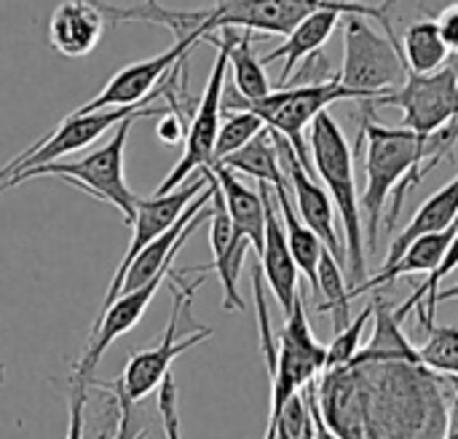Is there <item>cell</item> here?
<instances>
[{"mask_svg": "<svg viewBox=\"0 0 458 439\" xmlns=\"http://www.w3.org/2000/svg\"><path fill=\"white\" fill-rule=\"evenodd\" d=\"M344 99H357V97L341 86L338 75L325 83L276 89L268 97L255 99V102L242 99L233 86H225L223 89V113L244 110V113L258 115L266 123V129L282 134L293 145L301 164L311 172V153H309V142H306L303 131H306V126L314 123V118L319 113H325L333 102H344Z\"/></svg>", "mask_w": 458, "mask_h": 439, "instance_id": "5b68a950", "label": "cell"}, {"mask_svg": "<svg viewBox=\"0 0 458 439\" xmlns=\"http://www.w3.org/2000/svg\"><path fill=\"white\" fill-rule=\"evenodd\" d=\"M362 129L354 153L365 145V193L360 198V215H365L362 231L368 228V241L376 247L378 223L389 196L394 193L386 228L392 231L405 196L440 164L451 161L458 142V118L432 134H416L405 126H384L373 115L368 102H360Z\"/></svg>", "mask_w": 458, "mask_h": 439, "instance_id": "6da1fadb", "label": "cell"}, {"mask_svg": "<svg viewBox=\"0 0 458 439\" xmlns=\"http://www.w3.org/2000/svg\"><path fill=\"white\" fill-rule=\"evenodd\" d=\"M258 190H260L263 207H266V239H263V252H260V271H263V282L271 287L279 308L287 317L293 311L295 298L301 295V290H298V266H295V260L290 255L284 223H282V215H279L271 185L258 182Z\"/></svg>", "mask_w": 458, "mask_h": 439, "instance_id": "9a60e30c", "label": "cell"}, {"mask_svg": "<svg viewBox=\"0 0 458 439\" xmlns=\"http://www.w3.org/2000/svg\"><path fill=\"white\" fill-rule=\"evenodd\" d=\"M223 115L225 118L220 121V131H217V139H215V164H220L231 153L242 150L252 137H258L266 129V123L258 115L244 113V110H239V113H223Z\"/></svg>", "mask_w": 458, "mask_h": 439, "instance_id": "83f0119b", "label": "cell"}, {"mask_svg": "<svg viewBox=\"0 0 458 439\" xmlns=\"http://www.w3.org/2000/svg\"><path fill=\"white\" fill-rule=\"evenodd\" d=\"M451 381V389H454V394H456V400H458V378H448Z\"/></svg>", "mask_w": 458, "mask_h": 439, "instance_id": "ab89813d", "label": "cell"}, {"mask_svg": "<svg viewBox=\"0 0 458 439\" xmlns=\"http://www.w3.org/2000/svg\"><path fill=\"white\" fill-rule=\"evenodd\" d=\"M338 80L357 97V102H376L397 91L408 80V64L394 35H381L365 16H346L344 67Z\"/></svg>", "mask_w": 458, "mask_h": 439, "instance_id": "8992f818", "label": "cell"}, {"mask_svg": "<svg viewBox=\"0 0 458 439\" xmlns=\"http://www.w3.org/2000/svg\"><path fill=\"white\" fill-rule=\"evenodd\" d=\"M3 384H5V365L0 362V386H3Z\"/></svg>", "mask_w": 458, "mask_h": 439, "instance_id": "60d3db41", "label": "cell"}, {"mask_svg": "<svg viewBox=\"0 0 458 439\" xmlns=\"http://www.w3.org/2000/svg\"><path fill=\"white\" fill-rule=\"evenodd\" d=\"M105 30V19L94 0H64L48 21V40L62 56L78 59L94 51Z\"/></svg>", "mask_w": 458, "mask_h": 439, "instance_id": "e0dca14e", "label": "cell"}, {"mask_svg": "<svg viewBox=\"0 0 458 439\" xmlns=\"http://www.w3.org/2000/svg\"><path fill=\"white\" fill-rule=\"evenodd\" d=\"M91 381L70 378V394H67V432L64 439L86 437V400H89Z\"/></svg>", "mask_w": 458, "mask_h": 439, "instance_id": "f546056e", "label": "cell"}, {"mask_svg": "<svg viewBox=\"0 0 458 439\" xmlns=\"http://www.w3.org/2000/svg\"><path fill=\"white\" fill-rule=\"evenodd\" d=\"M445 300H458V282L454 287H448V290H443V292L437 295V303H445Z\"/></svg>", "mask_w": 458, "mask_h": 439, "instance_id": "74e56055", "label": "cell"}, {"mask_svg": "<svg viewBox=\"0 0 458 439\" xmlns=\"http://www.w3.org/2000/svg\"><path fill=\"white\" fill-rule=\"evenodd\" d=\"M207 35L196 32L188 38H180L172 43V48H166L158 56H150L145 62H134L126 64L123 70H118L107 86L89 99L86 105H81L75 113H97V110H113V107H134V105H145L153 102L158 97H164V78L166 72L185 56L193 51V46L204 43Z\"/></svg>", "mask_w": 458, "mask_h": 439, "instance_id": "8fae6325", "label": "cell"}, {"mask_svg": "<svg viewBox=\"0 0 458 439\" xmlns=\"http://www.w3.org/2000/svg\"><path fill=\"white\" fill-rule=\"evenodd\" d=\"M322 3H327L330 8H344V11H349V13H357V16H376L378 21H381V27H384V32L386 35H394V27H392V19H389V11H392V5L397 3V0H384V3H370V0H322Z\"/></svg>", "mask_w": 458, "mask_h": 439, "instance_id": "1f68e13d", "label": "cell"}, {"mask_svg": "<svg viewBox=\"0 0 458 439\" xmlns=\"http://www.w3.org/2000/svg\"><path fill=\"white\" fill-rule=\"evenodd\" d=\"M274 142H276V150H279V164H282V172L287 177V185L295 196V204H298V217L303 220L306 228H311L319 241L325 244V249L341 263L346 266V247H344V239L335 228V215H333V201L327 196V190L311 177V172L301 164L298 153L293 150V145L274 131Z\"/></svg>", "mask_w": 458, "mask_h": 439, "instance_id": "4fadbf2b", "label": "cell"}, {"mask_svg": "<svg viewBox=\"0 0 458 439\" xmlns=\"http://www.w3.org/2000/svg\"><path fill=\"white\" fill-rule=\"evenodd\" d=\"M301 439H317V429H314V418H311V426H309V429L303 432V437H301Z\"/></svg>", "mask_w": 458, "mask_h": 439, "instance_id": "f35d334b", "label": "cell"}, {"mask_svg": "<svg viewBox=\"0 0 458 439\" xmlns=\"http://www.w3.org/2000/svg\"><path fill=\"white\" fill-rule=\"evenodd\" d=\"M207 185H209V180H207V172L201 169L191 182L174 188V190L166 193V196H153V198H148V201L140 198V204H137V217H134V223H131V225H134L131 247L126 249V255L121 257V263H118L115 274H113L110 290H107V295H105V300H102V308H99V317H97V319H102L105 311L113 306V300L121 295V287H123V279H126V271H129L131 260H134L148 244H153L156 239H161V236L180 220V215L193 204V198H196Z\"/></svg>", "mask_w": 458, "mask_h": 439, "instance_id": "7c38bea8", "label": "cell"}, {"mask_svg": "<svg viewBox=\"0 0 458 439\" xmlns=\"http://www.w3.org/2000/svg\"><path fill=\"white\" fill-rule=\"evenodd\" d=\"M303 397H306V405H309V410H311V418H314L317 439H333V435L327 432V426L322 424V416H319V408H317V381H311V384L303 389Z\"/></svg>", "mask_w": 458, "mask_h": 439, "instance_id": "d590c367", "label": "cell"}, {"mask_svg": "<svg viewBox=\"0 0 458 439\" xmlns=\"http://www.w3.org/2000/svg\"><path fill=\"white\" fill-rule=\"evenodd\" d=\"M368 105L373 110L400 107L403 126L416 134H432L448 126L458 118V54H451L448 64L432 75L408 72V80L397 91Z\"/></svg>", "mask_w": 458, "mask_h": 439, "instance_id": "9c48e42d", "label": "cell"}, {"mask_svg": "<svg viewBox=\"0 0 458 439\" xmlns=\"http://www.w3.org/2000/svg\"><path fill=\"white\" fill-rule=\"evenodd\" d=\"M419 359L443 378H458V327H432L427 343L419 349Z\"/></svg>", "mask_w": 458, "mask_h": 439, "instance_id": "4316f807", "label": "cell"}, {"mask_svg": "<svg viewBox=\"0 0 458 439\" xmlns=\"http://www.w3.org/2000/svg\"><path fill=\"white\" fill-rule=\"evenodd\" d=\"M217 166H225L231 169L233 174H247V177H255L258 182H266L271 188H282L287 185V177L282 172V164H279V150H276V142H274V131L271 129H263L258 137H252L242 150L231 153L228 158H223Z\"/></svg>", "mask_w": 458, "mask_h": 439, "instance_id": "7402d4cb", "label": "cell"}, {"mask_svg": "<svg viewBox=\"0 0 458 439\" xmlns=\"http://www.w3.org/2000/svg\"><path fill=\"white\" fill-rule=\"evenodd\" d=\"M317 292L322 295L319 314L333 317V333L338 335L352 325V295H349V282L344 274V266L325 249L319 257L317 268Z\"/></svg>", "mask_w": 458, "mask_h": 439, "instance_id": "cb8c5ba5", "label": "cell"}, {"mask_svg": "<svg viewBox=\"0 0 458 439\" xmlns=\"http://www.w3.org/2000/svg\"><path fill=\"white\" fill-rule=\"evenodd\" d=\"M360 370L368 405V432L384 439H445L451 405L443 376L413 359L352 362Z\"/></svg>", "mask_w": 458, "mask_h": 439, "instance_id": "7a4b0ae2", "label": "cell"}, {"mask_svg": "<svg viewBox=\"0 0 458 439\" xmlns=\"http://www.w3.org/2000/svg\"><path fill=\"white\" fill-rule=\"evenodd\" d=\"M376 314V303L370 300L365 308H362V314L357 317V319H352V325L346 327V330H341L335 338H333V343L327 346V359H325V370H338V367H346V365H352L354 362V357L360 354V343H362V333H365V327H368V322H370V317Z\"/></svg>", "mask_w": 458, "mask_h": 439, "instance_id": "f1b7e54d", "label": "cell"}, {"mask_svg": "<svg viewBox=\"0 0 458 439\" xmlns=\"http://www.w3.org/2000/svg\"><path fill=\"white\" fill-rule=\"evenodd\" d=\"M199 284H204V274H201L193 284H185L180 274H172V287H169V290H174V306H172V317H169V325H166V333H164L161 343H158L156 349H148V351L134 354V357L126 362L123 376L118 378V384H121V389H123V394L129 397L131 405L142 402L150 392H158L161 381L169 376L172 362H174L182 351H188V349L204 343L207 338H212V330H209V327H199L196 333H191V335H185V338H177V333H180V319H182L185 308L191 306L193 292H196Z\"/></svg>", "mask_w": 458, "mask_h": 439, "instance_id": "ba28073f", "label": "cell"}, {"mask_svg": "<svg viewBox=\"0 0 458 439\" xmlns=\"http://www.w3.org/2000/svg\"><path fill=\"white\" fill-rule=\"evenodd\" d=\"M403 56L408 64V72H413V75H432L448 64L451 48L445 46L435 19H421L405 30Z\"/></svg>", "mask_w": 458, "mask_h": 439, "instance_id": "603a6c76", "label": "cell"}, {"mask_svg": "<svg viewBox=\"0 0 458 439\" xmlns=\"http://www.w3.org/2000/svg\"><path fill=\"white\" fill-rule=\"evenodd\" d=\"M282 223H284V233H287V244H290V255L298 266V271L311 282V290L317 292V268H319V257L325 252V244L319 241V236L303 225V220L298 217L293 201H290V185L282 188H271Z\"/></svg>", "mask_w": 458, "mask_h": 439, "instance_id": "44dd1931", "label": "cell"}, {"mask_svg": "<svg viewBox=\"0 0 458 439\" xmlns=\"http://www.w3.org/2000/svg\"><path fill=\"white\" fill-rule=\"evenodd\" d=\"M365 439H384V437H378L376 432H368V435H365Z\"/></svg>", "mask_w": 458, "mask_h": 439, "instance_id": "b9f144b4", "label": "cell"}, {"mask_svg": "<svg viewBox=\"0 0 458 439\" xmlns=\"http://www.w3.org/2000/svg\"><path fill=\"white\" fill-rule=\"evenodd\" d=\"M158 139L164 145H177V142H185V131H188V123L177 115V113H166L161 115V123H158Z\"/></svg>", "mask_w": 458, "mask_h": 439, "instance_id": "e575fe53", "label": "cell"}, {"mask_svg": "<svg viewBox=\"0 0 458 439\" xmlns=\"http://www.w3.org/2000/svg\"><path fill=\"white\" fill-rule=\"evenodd\" d=\"M239 32L242 30L225 27V30H217V32L207 35V40L217 46V59L212 64V72H209L204 94L199 97L196 110L188 118L182 156H180L177 166L166 174V180L158 185L156 196L172 193L185 180H191L196 172L209 169L215 164V139H217L220 121H223V89H225V75H228V59H231V48L239 40Z\"/></svg>", "mask_w": 458, "mask_h": 439, "instance_id": "52a82bcc", "label": "cell"}, {"mask_svg": "<svg viewBox=\"0 0 458 439\" xmlns=\"http://www.w3.org/2000/svg\"><path fill=\"white\" fill-rule=\"evenodd\" d=\"M252 40H255V35L242 30L236 46L231 48V59H228V67L233 72V83L231 86L239 91L242 99H250V102L263 99V97H268L274 91L271 80L266 75L263 62L252 51Z\"/></svg>", "mask_w": 458, "mask_h": 439, "instance_id": "d4e9b609", "label": "cell"}, {"mask_svg": "<svg viewBox=\"0 0 458 439\" xmlns=\"http://www.w3.org/2000/svg\"><path fill=\"white\" fill-rule=\"evenodd\" d=\"M435 24L445 40V46L451 48V54H458V0L445 5L437 16H435Z\"/></svg>", "mask_w": 458, "mask_h": 439, "instance_id": "836d02e7", "label": "cell"}, {"mask_svg": "<svg viewBox=\"0 0 458 439\" xmlns=\"http://www.w3.org/2000/svg\"><path fill=\"white\" fill-rule=\"evenodd\" d=\"M458 268V233L456 239H454V244H451V249H448V255H445V260L440 263V268L435 271V274H429L427 276V282L424 284H419L416 290H413V295L394 311V317H397V322L403 325V319L408 317V314H413L416 311V319H419V327L421 330H432L435 327V314H437V295H440V282L451 274V271H456Z\"/></svg>", "mask_w": 458, "mask_h": 439, "instance_id": "484cf974", "label": "cell"}, {"mask_svg": "<svg viewBox=\"0 0 458 439\" xmlns=\"http://www.w3.org/2000/svg\"><path fill=\"white\" fill-rule=\"evenodd\" d=\"M456 217H458V177L456 180H451L445 188H440L435 196H429V198L421 204V209L413 215V220H411V223L403 228V233L392 241L389 255H386V263H384L381 268H386V266L397 263V257L408 249V244H411L413 239H419V236H424V233L445 231Z\"/></svg>", "mask_w": 458, "mask_h": 439, "instance_id": "ffe728a7", "label": "cell"}, {"mask_svg": "<svg viewBox=\"0 0 458 439\" xmlns=\"http://www.w3.org/2000/svg\"><path fill=\"white\" fill-rule=\"evenodd\" d=\"M456 233L458 217L445 228V231L424 233V236L413 239V241L408 244V249L397 257V263L381 268V274H376V276L368 279L365 284L349 290L352 300L360 298V295H365V292H376L378 287L392 284V282H397V279H403V276H413V274H427V276H429V274H435V271L440 268V263L445 260V255H448V249H451Z\"/></svg>", "mask_w": 458, "mask_h": 439, "instance_id": "2e32d148", "label": "cell"}, {"mask_svg": "<svg viewBox=\"0 0 458 439\" xmlns=\"http://www.w3.org/2000/svg\"><path fill=\"white\" fill-rule=\"evenodd\" d=\"M309 153H311L317 174L322 177L327 188V196L333 198L341 215L346 271H349L346 282H349V290H354L368 282L365 231H362V215H360V198H357V182H354V156H352V145L344 129L327 110L319 113L311 123Z\"/></svg>", "mask_w": 458, "mask_h": 439, "instance_id": "3957f363", "label": "cell"}, {"mask_svg": "<svg viewBox=\"0 0 458 439\" xmlns=\"http://www.w3.org/2000/svg\"><path fill=\"white\" fill-rule=\"evenodd\" d=\"M451 384V381H448ZM445 439H458V400L454 394V405H451V424H448V435Z\"/></svg>", "mask_w": 458, "mask_h": 439, "instance_id": "8d00e7d4", "label": "cell"}, {"mask_svg": "<svg viewBox=\"0 0 458 439\" xmlns=\"http://www.w3.org/2000/svg\"><path fill=\"white\" fill-rule=\"evenodd\" d=\"M346 16H349V13L341 11V8H322V11L311 13L309 19H303V21L287 35V40H284L279 48L268 51V54L260 59L263 67L271 64V62H276V59H284V67H282V75H279V89L287 86L290 75L295 72V67H298L306 56L322 51V46L327 43V38L333 35V30H335ZM352 16H354V13H352Z\"/></svg>", "mask_w": 458, "mask_h": 439, "instance_id": "ac0fdd59", "label": "cell"}, {"mask_svg": "<svg viewBox=\"0 0 458 439\" xmlns=\"http://www.w3.org/2000/svg\"><path fill=\"white\" fill-rule=\"evenodd\" d=\"M110 389H113V397H115V402H118V424H115V435H113V439H145V429L134 426L131 402H129V397L123 394L121 384L115 381Z\"/></svg>", "mask_w": 458, "mask_h": 439, "instance_id": "d6a6232c", "label": "cell"}, {"mask_svg": "<svg viewBox=\"0 0 458 439\" xmlns=\"http://www.w3.org/2000/svg\"><path fill=\"white\" fill-rule=\"evenodd\" d=\"M166 113H169V107L150 105V107L129 115L126 121H121L115 126L113 137L105 145H99L97 150H91L89 156H83L78 161H54V164H46V166H35V169L19 172L11 180L0 182V193L3 190H11L13 185H19L24 180H35V177H62L70 185L91 193L94 198L113 204L123 215L126 225H131L134 217H137L140 198L131 193V188L126 185V177H123V148H126V139H129V131H131L134 121H140L145 115H166Z\"/></svg>", "mask_w": 458, "mask_h": 439, "instance_id": "277c9868", "label": "cell"}, {"mask_svg": "<svg viewBox=\"0 0 458 439\" xmlns=\"http://www.w3.org/2000/svg\"><path fill=\"white\" fill-rule=\"evenodd\" d=\"M212 174L217 180L223 204L228 209V217L233 223V231L250 241L255 255L260 257L263 252V239H266V207L260 190L247 188L231 169L225 166H212Z\"/></svg>", "mask_w": 458, "mask_h": 439, "instance_id": "d6986e66", "label": "cell"}, {"mask_svg": "<svg viewBox=\"0 0 458 439\" xmlns=\"http://www.w3.org/2000/svg\"><path fill=\"white\" fill-rule=\"evenodd\" d=\"M145 107H150V102L134 105V107L97 110V113H70L48 137L38 139L35 145H30L27 150H21L16 158H11L0 169V182L11 180L19 172L35 169V166H46V164L59 161L62 156H70L75 150H83L86 145L97 142L107 129H115L121 121H126L129 115H134V113H140Z\"/></svg>", "mask_w": 458, "mask_h": 439, "instance_id": "30bf717a", "label": "cell"}, {"mask_svg": "<svg viewBox=\"0 0 458 439\" xmlns=\"http://www.w3.org/2000/svg\"><path fill=\"white\" fill-rule=\"evenodd\" d=\"M158 413H161L166 439H182L180 437V416H177V386H174L172 373L158 386Z\"/></svg>", "mask_w": 458, "mask_h": 439, "instance_id": "4dcf8cb0", "label": "cell"}, {"mask_svg": "<svg viewBox=\"0 0 458 439\" xmlns=\"http://www.w3.org/2000/svg\"><path fill=\"white\" fill-rule=\"evenodd\" d=\"M322 8L330 5L322 0H217L209 8V24L215 32L233 27V30H247L252 35L266 32V35L287 38L303 19H309Z\"/></svg>", "mask_w": 458, "mask_h": 439, "instance_id": "5bb4252c", "label": "cell"}]
</instances>
